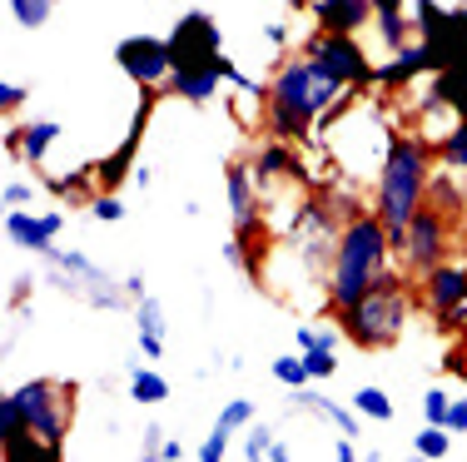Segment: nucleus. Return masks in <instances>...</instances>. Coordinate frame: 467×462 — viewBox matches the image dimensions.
Instances as JSON below:
<instances>
[{
	"mask_svg": "<svg viewBox=\"0 0 467 462\" xmlns=\"http://www.w3.org/2000/svg\"><path fill=\"white\" fill-rule=\"evenodd\" d=\"M348 85H338L314 55H284L279 70L269 75V100H264V135L288 139V145H314L324 109L338 100Z\"/></svg>",
	"mask_w": 467,
	"mask_h": 462,
	"instance_id": "1",
	"label": "nucleus"
},
{
	"mask_svg": "<svg viewBox=\"0 0 467 462\" xmlns=\"http://www.w3.org/2000/svg\"><path fill=\"white\" fill-rule=\"evenodd\" d=\"M393 269H398L393 229L378 219V209H363V214L343 219L338 249H333L328 279H324V308H328V313L348 308L353 299H363V293H368L383 273H393Z\"/></svg>",
	"mask_w": 467,
	"mask_h": 462,
	"instance_id": "2",
	"label": "nucleus"
},
{
	"mask_svg": "<svg viewBox=\"0 0 467 462\" xmlns=\"http://www.w3.org/2000/svg\"><path fill=\"white\" fill-rule=\"evenodd\" d=\"M438 174V154H432V139L428 135H393L378 159V174H373V209L388 229H403L408 219L428 204V184Z\"/></svg>",
	"mask_w": 467,
	"mask_h": 462,
	"instance_id": "3",
	"label": "nucleus"
},
{
	"mask_svg": "<svg viewBox=\"0 0 467 462\" xmlns=\"http://www.w3.org/2000/svg\"><path fill=\"white\" fill-rule=\"evenodd\" d=\"M413 303H418V279H408L403 269H393V273H383L363 299H353L348 308H338V313H328V318L343 328V338H348L353 348H363V354H388V348H398V338L408 334Z\"/></svg>",
	"mask_w": 467,
	"mask_h": 462,
	"instance_id": "4",
	"label": "nucleus"
},
{
	"mask_svg": "<svg viewBox=\"0 0 467 462\" xmlns=\"http://www.w3.org/2000/svg\"><path fill=\"white\" fill-rule=\"evenodd\" d=\"M40 279L50 283L60 299H75L85 308H105V313H119V308H135L125 293V279H115L109 269H99L90 254H80V249H46L40 254Z\"/></svg>",
	"mask_w": 467,
	"mask_h": 462,
	"instance_id": "5",
	"label": "nucleus"
},
{
	"mask_svg": "<svg viewBox=\"0 0 467 462\" xmlns=\"http://www.w3.org/2000/svg\"><path fill=\"white\" fill-rule=\"evenodd\" d=\"M338 234H343L338 204H333L324 190H308L304 204L294 209V224H288L284 249L304 263V273H314V279L324 283L328 279V263H333V249H338Z\"/></svg>",
	"mask_w": 467,
	"mask_h": 462,
	"instance_id": "6",
	"label": "nucleus"
},
{
	"mask_svg": "<svg viewBox=\"0 0 467 462\" xmlns=\"http://www.w3.org/2000/svg\"><path fill=\"white\" fill-rule=\"evenodd\" d=\"M16 403L26 413V427L36 437H46L50 447L65 453V437L75 427V403H80V388L70 378H30L16 388Z\"/></svg>",
	"mask_w": 467,
	"mask_h": 462,
	"instance_id": "7",
	"label": "nucleus"
},
{
	"mask_svg": "<svg viewBox=\"0 0 467 462\" xmlns=\"http://www.w3.org/2000/svg\"><path fill=\"white\" fill-rule=\"evenodd\" d=\"M452 224H458V219H448L438 204H422L418 214L393 234L398 269H403L408 279H422V273L438 269L442 259H452Z\"/></svg>",
	"mask_w": 467,
	"mask_h": 462,
	"instance_id": "8",
	"label": "nucleus"
},
{
	"mask_svg": "<svg viewBox=\"0 0 467 462\" xmlns=\"http://www.w3.org/2000/svg\"><path fill=\"white\" fill-rule=\"evenodd\" d=\"M170 50H174V70H219L234 85L239 65L224 55V36H219L209 10H184L170 30Z\"/></svg>",
	"mask_w": 467,
	"mask_h": 462,
	"instance_id": "9",
	"label": "nucleus"
},
{
	"mask_svg": "<svg viewBox=\"0 0 467 462\" xmlns=\"http://www.w3.org/2000/svg\"><path fill=\"white\" fill-rule=\"evenodd\" d=\"M304 55H314L333 80L348 85V90H358V95L378 90V65L368 60V50L358 46V36H338V30L314 26V36H304Z\"/></svg>",
	"mask_w": 467,
	"mask_h": 462,
	"instance_id": "10",
	"label": "nucleus"
},
{
	"mask_svg": "<svg viewBox=\"0 0 467 462\" xmlns=\"http://www.w3.org/2000/svg\"><path fill=\"white\" fill-rule=\"evenodd\" d=\"M408 10H413L418 40L432 55V75L448 70V65H458L462 55H467V0H462L458 10H438L432 0H413Z\"/></svg>",
	"mask_w": 467,
	"mask_h": 462,
	"instance_id": "11",
	"label": "nucleus"
},
{
	"mask_svg": "<svg viewBox=\"0 0 467 462\" xmlns=\"http://www.w3.org/2000/svg\"><path fill=\"white\" fill-rule=\"evenodd\" d=\"M115 65L125 70L130 85L140 90H164L170 95V75H174V50H170V36H125L115 46Z\"/></svg>",
	"mask_w": 467,
	"mask_h": 462,
	"instance_id": "12",
	"label": "nucleus"
},
{
	"mask_svg": "<svg viewBox=\"0 0 467 462\" xmlns=\"http://www.w3.org/2000/svg\"><path fill=\"white\" fill-rule=\"evenodd\" d=\"M254 180H259L264 200H274V184H294V190H308V154L304 145H288V139H269L254 149Z\"/></svg>",
	"mask_w": 467,
	"mask_h": 462,
	"instance_id": "13",
	"label": "nucleus"
},
{
	"mask_svg": "<svg viewBox=\"0 0 467 462\" xmlns=\"http://www.w3.org/2000/svg\"><path fill=\"white\" fill-rule=\"evenodd\" d=\"M224 194H229V229H249L264 219L269 200H264L259 180H254V164H244V159L224 164Z\"/></svg>",
	"mask_w": 467,
	"mask_h": 462,
	"instance_id": "14",
	"label": "nucleus"
},
{
	"mask_svg": "<svg viewBox=\"0 0 467 462\" xmlns=\"http://www.w3.org/2000/svg\"><path fill=\"white\" fill-rule=\"evenodd\" d=\"M65 234V214L50 209V214H30V209H5V239L16 249H30V254H46L55 239Z\"/></svg>",
	"mask_w": 467,
	"mask_h": 462,
	"instance_id": "15",
	"label": "nucleus"
},
{
	"mask_svg": "<svg viewBox=\"0 0 467 462\" xmlns=\"http://www.w3.org/2000/svg\"><path fill=\"white\" fill-rule=\"evenodd\" d=\"M462 293H467V263H458V259H442L438 269H428L418 279V303L428 308V318L448 313Z\"/></svg>",
	"mask_w": 467,
	"mask_h": 462,
	"instance_id": "16",
	"label": "nucleus"
},
{
	"mask_svg": "<svg viewBox=\"0 0 467 462\" xmlns=\"http://www.w3.org/2000/svg\"><path fill=\"white\" fill-rule=\"evenodd\" d=\"M422 75H432V55H428L422 40H408L403 50H393V60H388V65H378V85H383L388 95L408 90V85L422 80Z\"/></svg>",
	"mask_w": 467,
	"mask_h": 462,
	"instance_id": "17",
	"label": "nucleus"
},
{
	"mask_svg": "<svg viewBox=\"0 0 467 462\" xmlns=\"http://www.w3.org/2000/svg\"><path fill=\"white\" fill-rule=\"evenodd\" d=\"M422 109H448V115L467 119V55L448 70H438L428 80V95H422Z\"/></svg>",
	"mask_w": 467,
	"mask_h": 462,
	"instance_id": "18",
	"label": "nucleus"
},
{
	"mask_svg": "<svg viewBox=\"0 0 467 462\" xmlns=\"http://www.w3.org/2000/svg\"><path fill=\"white\" fill-rule=\"evenodd\" d=\"M314 26L338 30V36H358L373 26V0H314Z\"/></svg>",
	"mask_w": 467,
	"mask_h": 462,
	"instance_id": "19",
	"label": "nucleus"
},
{
	"mask_svg": "<svg viewBox=\"0 0 467 462\" xmlns=\"http://www.w3.org/2000/svg\"><path fill=\"white\" fill-rule=\"evenodd\" d=\"M40 190L55 194L65 209H90V200L99 194L95 164H80V169H70V174H40Z\"/></svg>",
	"mask_w": 467,
	"mask_h": 462,
	"instance_id": "20",
	"label": "nucleus"
},
{
	"mask_svg": "<svg viewBox=\"0 0 467 462\" xmlns=\"http://www.w3.org/2000/svg\"><path fill=\"white\" fill-rule=\"evenodd\" d=\"M373 30H378V40H383V50H403L408 40L418 36L408 0H373Z\"/></svg>",
	"mask_w": 467,
	"mask_h": 462,
	"instance_id": "21",
	"label": "nucleus"
},
{
	"mask_svg": "<svg viewBox=\"0 0 467 462\" xmlns=\"http://www.w3.org/2000/svg\"><path fill=\"white\" fill-rule=\"evenodd\" d=\"M432 154H438L442 169H458L467 174V119H452L438 139H432Z\"/></svg>",
	"mask_w": 467,
	"mask_h": 462,
	"instance_id": "22",
	"label": "nucleus"
},
{
	"mask_svg": "<svg viewBox=\"0 0 467 462\" xmlns=\"http://www.w3.org/2000/svg\"><path fill=\"white\" fill-rule=\"evenodd\" d=\"M60 135H65V129L55 125V119H26V145H20V159L40 169V164H46V154L55 149V139H60Z\"/></svg>",
	"mask_w": 467,
	"mask_h": 462,
	"instance_id": "23",
	"label": "nucleus"
},
{
	"mask_svg": "<svg viewBox=\"0 0 467 462\" xmlns=\"http://www.w3.org/2000/svg\"><path fill=\"white\" fill-rule=\"evenodd\" d=\"M125 388H130V398H135V403H144V408L170 403V378H164V373H154V368H130Z\"/></svg>",
	"mask_w": 467,
	"mask_h": 462,
	"instance_id": "24",
	"label": "nucleus"
},
{
	"mask_svg": "<svg viewBox=\"0 0 467 462\" xmlns=\"http://www.w3.org/2000/svg\"><path fill=\"white\" fill-rule=\"evenodd\" d=\"M452 427H442V423H422L418 427V437H413V453L418 457H428V462H438V457H448L452 453Z\"/></svg>",
	"mask_w": 467,
	"mask_h": 462,
	"instance_id": "25",
	"label": "nucleus"
},
{
	"mask_svg": "<svg viewBox=\"0 0 467 462\" xmlns=\"http://www.w3.org/2000/svg\"><path fill=\"white\" fill-rule=\"evenodd\" d=\"M5 10L20 30H46L55 15V0H5Z\"/></svg>",
	"mask_w": 467,
	"mask_h": 462,
	"instance_id": "26",
	"label": "nucleus"
},
{
	"mask_svg": "<svg viewBox=\"0 0 467 462\" xmlns=\"http://www.w3.org/2000/svg\"><path fill=\"white\" fill-rule=\"evenodd\" d=\"M348 403L363 413V423H393V413H398V408H393V398H388L383 388H358Z\"/></svg>",
	"mask_w": 467,
	"mask_h": 462,
	"instance_id": "27",
	"label": "nucleus"
},
{
	"mask_svg": "<svg viewBox=\"0 0 467 462\" xmlns=\"http://www.w3.org/2000/svg\"><path fill=\"white\" fill-rule=\"evenodd\" d=\"M164 303L154 299V293H144V299L135 303V338H164Z\"/></svg>",
	"mask_w": 467,
	"mask_h": 462,
	"instance_id": "28",
	"label": "nucleus"
},
{
	"mask_svg": "<svg viewBox=\"0 0 467 462\" xmlns=\"http://www.w3.org/2000/svg\"><path fill=\"white\" fill-rule=\"evenodd\" d=\"M338 338H343V328H333V323L294 328V344H298V354H308V348H333V354H338Z\"/></svg>",
	"mask_w": 467,
	"mask_h": 462,
	"instance_id": "29",
	"label": "nucleus"
},
{
	"mask_svg": "<svg viewBox=\"0 0 467 462\" xmlns=\"http://www.w3.org/2000/svg\"><path fill=\"white\" fill-rule=\"evenodd\" d=\"M269 373L284 383V388H304V383H314V378H308L304 354H284V358H274V363H269Z\"/></svg>",
	"mask_w": 467,
	"mask_h": 462,
	"instance_id": "30",
	"label": "nucleus"
},
{
	"mask_svg": "<svg viewBox=\"0 0 467 462\" xmlns=\"http://www.w3.org/2000/svg\"><path fill=\"white\" fill-rule=\"evenodd\" d=\"M432 328H438L442 338H467V293H462V299L448 308V313H438V318H432Z\"/></svg>",
	"mask_w": 467,
	"mask_h": 462,
	"instance_id": "31",
	"label": "nucleus"
},
{
	"mask_svg": "<svg viewBox=\"0 0 467 462\" xmlns=\"http://www.w3.org/2000/svg\"><path fill=\"white\" fill-rule=\"evenodd\" d=\"M269 447H274V433H269L264 423H249V433H244V447H239V457L259 462V457H269Z\"/></svg>",
	"mask_w": 467,
	"mask_h": 462,
	"instance_id": "32",
	"label": "nucleus"
},
{
	"mask_svg": "<svg viewBox=\"0 0 467 462\" xmlns=\"http://www.w3.org/2000/svg\"><path fill=\"white\" fill-rule=\"evenodd\" d=\"M304 363H308V378L314 383H328L333 373H338V354H333V348H308Z\"/></svg>",
	"mask_w": 467,
	"mask_h": 462,
	"instance_id": "33",
	"label": "nucleus"
},
{
	"mask_svg": "<svg viewBox=\"0 0 467 462\" xmlns=\"http://www.w3.org/2000/svg\"><path fill=\"white\" fill-rule=\"evenodd\" d=\"M229 443H234V433L214 423V433H209L204 443H199V453H194V457H199V462H224V457H229Z\"/></svg>",
	"mask_w": 467,
	"mask_h": 462,
	"instance_id": "34",
	"label": "nucleus"
},
{
	"mask_svg": "<svg viewBox=\"0 0 467 462\" xmlns=\"http://www.w3.org/2000/svg\"><path fill=\"white\" fill-rule=\"evenodd\" d=\"M448 408H452L448 388H428V393H422V423H442V427H448Z\"/></svg>",
	"mask_w": 467,
	"mask_h": 462,
	"instance_id": "35",
	"label": "nucleus"
},
{
	"mask_svg": "<svg viewBox=\"0 0 467 462\" xmlns=\"http://www.w3.org/2000/svg\"><path fill=\"white\" fill-rule=\"evenodd\" d=\"M90 219H99V224H119V219H125V204H119V194L99 190L95 200H90Z\"/></svg>",
	"mask_w": 467,
	"mask_h": 462,
	"instance_id": "36",
	"label": "nucleus"
},
{
	"mask_svg": "<svg viewBox=\"0 0 467 462\" xmlns=\"http://www.w3.org/2000/svg\"><path fill=\"white\" fill-rule=\"evenodd\" d=\"M254 423V403L249 398H234L224 403V413H219V427H229V433H239V427Z\"/></svg>",
	"mask_w": 467,
	"mask_h": 462,
	"instance_id": "37",
	"label": "nucleus"
},
{
	"mask_svg": "<svg viewBox=\"0 0 467 462\" xmlns=\"http://www.w3.org/2000/svg\"><path fill=\"white\" fill-rule=\"evenodd\" d=\"M0 204H5V209H30V204H36V184H30V180H10L5 190H0Z\"/></svg>",
	"mask_w": 467,
	"mask_h": 462,
	"instance_id": "38",
	"label": "nucleus"
},
{
	"mask_svg": "<svg viewBox=\"0 0 467 462\" xmlns=\"http://www.w3.org/2000/svg\"><path fill=\"white\" fill-rule=\"evenodd\" d=\"M30 293H36V279H30V273H20V279H10L5 308H10V313H20V303H30Z\"/></svg>",
	"mask_w": 467,
	"mask_h": 462,
	"instance_id": "39",
	"label": "nucleus"
},
{
	"mask_svg": "<svg viewBox=\"0 0 467 462\" xmlns=\"http://www.w3.org/2000/svg\"><path fill=\"white\" fill-rule=\"evenodd\" d=\"M30 100V90L26 85H16V80H0V109H5V115H16L20 105Z\"/></svg>",
	"mask_w": 467,
	"mask_h": 462,
	"instance_id": "40",
	"label": "nucleus"
},
{
	"mask_svg": "<svg viewBox=\"0 0 467 462\" xmlns=\"http://www.w3.org/2000/svg\"><path fill=\"white\" fill-rule=\"evenodd\" d=\"M448 427H452V433H467V393H462V398H452V408H448Z\"/></svg>",
	"mask_w": 467,
	"mask_h": 462,
	"instance_id": "41",
	"label": "nucleus"
},
{
	"mask_svg": "<svg viewBox=\"0 0 467 462\" xmlns=\"http://www.w3.org/2000/svg\"><path fill=\"white\" fill-rule=\"evenodd\" d=\"M264 40H269V46H288V26H284V20H269V26H264Z\"/></svg>",
	"mask_w": 467,
	"mask_h": 462,
	"instance_id": "42",
	"label": "nucleus"
},
{
	"mask_svg": "<svg viewBox=\"0 0 467 462\" xmlns=\"http://www.w3.org/2000/svg\"><path fill=\"white\" fill-rule=\"evenodd\" d=\"M140 443H144V457H160V443H164V433H160V427H144V437H140Z\"/></svg>",
	"mask_w": 467,
	"mask_h": 462,
	"instance_id": "43",
	"label": "nucleus"
},
{
	"mask_svg": "<svg viewBox=\"0 0 467 462\" xmlns=\"http://www.w3.org/2000/svg\"><path fill=\"white\" fill-rule=\"evenodd\" d=\"M333 457H338V462H353V457H358V437L343 433V437H338V447H333Z\"/></svg>",
	"mask_w": 467,
	"mask_h": 462,
	"instance_id": "44",
	"label": "nucleus"
},
{
	"mask_svg": "<svg viewBox=\"0 0 467 462\" xmlns=\"http://www.w3.org/2000/svg\"><path fill=\"white\" fill-rule=\"evenodd\" d=\"M160 457H164V462H180V457H184V443H180V437H164V443H160Z\"/></svg>",
	"mask_w": 467,
	"mask_h": 462,
	"instance_id": "45",
	"label": "nucleus"
},
{
	"mask_svg": "<svg viewBox=\"0 0 467 462\" xmlns=\"http://www.w3.org/2000/svg\"><path fill=\"white\" fill-rule=\"evenodd\" d=\"M125 293H130V303H140L144 293H150V289H144V273H130V279H125Z\"/></svg>",
	"mask_w": 467,
	"mask_h": 462,
	"instance_id": "46",
	"label": "nucleus"
},
{
	"mask_svg": "<svg viewBox=\"0 0 467 462\" xmlns=\"http://www.w3.org/2000/svg\"><path fill=\"white\" fill-rule=\"evenodd\" d=\"M135 184H140V190H150V184H154V174H150V164H140V169H135Z\"/></svg>",
	"mask_w": 467,
	"mask_h": 462,
	"instance_id": "47",
	"label": "nucleus"
},
{
	"mask_svg": "<svg viewBox=\"0 0 467 462\" xmlns=\"http://www.w3.org/2000/svg\"><path fill=\"white\" fill-rule=\"evenodd\" d=\"M288 457H294V453H288L284 443H274V447H269V462H288Z\"/></svg>",
	"mask_w": 467,
	"mask_h": 462,
	"instance_id": "48",
	"label": "nucleus"
}]
</instances>
